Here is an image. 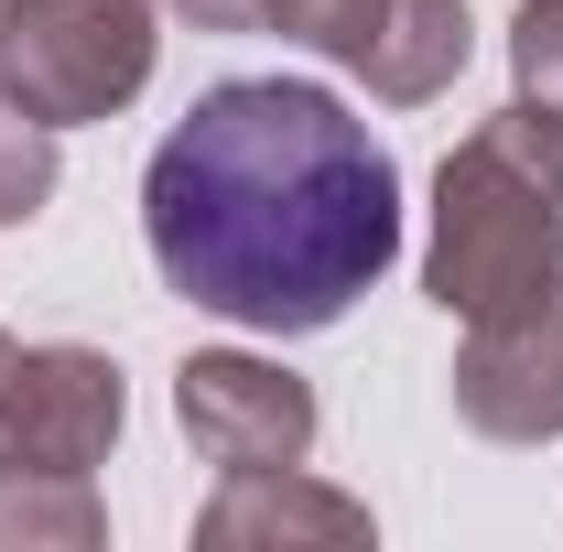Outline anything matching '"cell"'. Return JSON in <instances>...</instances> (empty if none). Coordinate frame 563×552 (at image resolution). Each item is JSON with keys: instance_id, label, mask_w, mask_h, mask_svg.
I'll return each instance as SVG.
<instances>
[{"instance_id": "cell-10", "label": "cell", "mask_w": 563, "mask_h": 552, "mask_svg": "<svg viewBox=\"0 0 563 552\" xmlns=\"http://www.w3.org/2000/svg\"><path fill=\"white\" fill-rule=\"evenodd\" d=\"M55 120H33L11 87H0V228H33V217L55 207Z\"/></svg>"}, {"instance_id": "cell-12", "label": "cell", "mask_w": 563, "mask_h": 552, "mask_svg": "<svg viewBox=\"0 0 563 552\" xmlns=\"http://www.w3.org/2000/svg\"><path fill=\"white\" fill-rule=\"evenodd\" d=\"M163 11H185L196 33H261V0H163Z\"/></svg>"}, {"instance_id": "cell-5", "label": "cell", "mask_w": 563, "mask_h": 552, "mask_svg": "<svg viewBox=\"0 0 563 552\" xmlns=\"http://www.w3.org/2000/svg\"><path fill=\"white\" fill-rule=\"evenodd\" d=\"M174 422H185V444L207 455L217 477H239V466H303L325 412H314V390H303L282 357L196 346V357L174 368Z\"/></svg>"}, {"instance_id": "cell-11", "label": "cell", "mask_w": 563, "mask_h": 552, "mask_svg": "<svg viewBox=\"0 0 563 552\" xmlns=\"http://www.w3.org/2000/svg\"><path fill=\"white\" fill-rule=\"evenodd\" d=\"M509 76H520V98L563 109V0H520L509 11Z\"/></svg>"}, {"instance_id": "cell-2", "label": "cell", "mask_w": 563, "mask_h": 552, "mask_svg": "<svg viewBox=\"0 0 563 552\" xmlns=\"http://www.w3.org/2000/svg\"><path fill=\"white\" fill-rule=\"evenodd\" d=\"M553 281H563V109L509 98L433 174L422 292L455 325H488V314L542 303Z\"/></svg>"}, {"instance_id": "cell-9", "label": "cell", "mask_w": 563, "mask_h": 552, "mask_svg": "<svg viewBox=\"0 0 563 552\" xmlns=\"http://www.w3.org/2000/svg\"><path fill=\"white\" fill-rule=\"evenodd\" d=\"M109 542V498L76 466H11L0 455V552H98Z\"/></svg>"}, {"instance_id": "cell-6", "label": "cell", "mask_w": 563, "mask_h": 552, "mask_svg": "<svg viewBox=\"0 0 563 552\" xmlns=\"http://www.w3.org/2000/svg\"><path fill=\"white\" fill-rule=\"evenodd\" d=\"M455 422L488 444H563V281L455 346Z\"/></svg>"}, {"instance_id": "cell-7", "label": "cell", "mask_w": 563, "mask_h": 552, "mask_svg": "<svg viewBox=\"0 0 563 552\" xmlns=\"http://www.w3.org/2000/svg\"><path fill=\"white\" fill-rule=\"evenodd\" d=\"M196 542L207 552H368L379 520H368V498L303 477V466H239L196 509Z\"/></svg>"}, {"instance_id": "cell-1", "label": "cell", "mask_w": 563, "mask_h": 552, "mask_svg": "<svg viewBox=\"0 0 563 552\" xmlns=\"http://www.w3.org/2000/svg\"><path fill=\"white\" fill-rule=\"evenodd\" d=\"M141 239L163 292L250 336H325L401 261V163L336 87L228 76L141 174Z\"/></svg>"}, {"instance_id": "cell-4", "label": "cell", "mask_w": 563, "mask_h": 552, "mask_svg": "<svg viewBox=\"0 0 563 552\" xmlns=\"http://www.w3.org/2000/svg\"><path fill=\"white\" fill-rule=\"evenodd\" d=\"M131 422V390H120V357L98 346H22L0 325V455L11 466H76L98 477L109 444Z\"/></svg>"}, {"instance_id": "cell-8", "label": "cell", "mask_w": 563, "mask_h": 552, "mask_svg": "<svg viewBox=\"0 0 563 552\" xmlns=\"http://www.w3.org/2000/svg\"><path fill=\"white\" fill-rule=\"evenodd\" d=\"M466 55H477L466 0H379L368 33H357V55H347V76L368 98H390V109H422V98H444L466 76Z\"/></svg>"}, {"instance_id": "cell-3", "label": "cell", "mask_w": 563, "mask_h": 552, "mask_svg": "<svg viewBox=\"0 0 563 552\" xmlns=\"http://www.w3.org/2000/svg\"><path fill=\"white\" fill-rule=\"evenodd\" d=\"M152 11L163 0H0V87L55 131L120 120L163 55Z\"/></svg>"}]
</instances>
